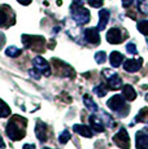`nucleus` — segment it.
<instances>
[{"label": "nucleus", "instance_id": "obj_1", "mask_svg": "<svg viewBox=\"0 0 148 149\" xmlns=\"http://www.w3.org/2000/svg\"><path fill=\"white\" fill-rule=\"evenodd\" d=\"M26 126H27L26 118H24L21 116H13L7 123L5 132H7V135L10 140L18 141V140L24 139L25 135H26Z\"/></svg>", "mask_w": 148, "mask_h": 149}, {"label": "nucleus", "instance_id": "obj_2", "mask_svg": "<svg viewBox=\"0 0 148 149\" xmlns=\"http://www.w3.org/2000/svg\"><path fill=\"white\" fill-rule=\"evenodd\" d=\"M22 43L26 48H30L35 52H43L45 47V39L39 35H22Z\"/></svg>", "mask_w": 148, "mask_h": 149}, {"label": "nucleus", "instance_id": "obj_3", "mask_svg": "<svg viewBox=\"0 0 148 149\" xmlns=\"http://www.w3.org/2000/svg\"><path fill=\"white\" fill-rule=\"evenodd\" d=\"M70 12H72L73 19L77 22L78 25H86L90 21V12L89 9L83 7L81 4H75L73 3L70 7Z\"/></svg>", "mask_w": 148, "mask_h": 149}, {"label": "nucleus", "instance_id": "obj_4", "mask_svg": "<svg viewBox=\"0 0 148 149\" xmlns=\"http://www.w3.org/2000/svg\"><path fill=\"white\" fill-rule=\"evenodd\" d=\"M107 105H108V108H109L110 110L116 111V113H118L119 116H122V117H125V114L122 113V110H125L126 113H129V107H127L126 102H125V97L124 96L114 95L107 101Z\"/></svg>", "mask_w": 148, "mask_h": 149}, {"label": "nucleus", "instance_id": "obj_5", "mask_svg": "<svg viewBox=\"0 0 148 149\" xmlns=\"http://www.w3.org/2000/svg\"><path fill=\"white\" fill-rule=\"evenodd\" d=\"M16 22L15 13L9 5H0V26L9 27Z\"/></svg>", "mask_w": 148, "mask_h": 149}, {"label": "nucleus", "instance_id": "obj_6", "mask_svg": "<svg viewBox=\"0 0 148 149\" xmlns=\"http://www.w3.org/2000/svg\"><path fill=\"white\" fill-rule=\"evenodd\" d=\"M103 75L107 79L108 87L112 88V90H118L122 87V79L117 75L116 71H113L112 69H104L103 70Z\"/></svg>", "mask_w": 148, "mask_h": 149}, {"label": "nucleus", "instance_id": "obj_7", "mask_svg": "<svg viewBox=\"0 0 148 149\" xmlns=\"http://www.w3.org/2000/svg\"><path fill=\"white\" fill-rule=\"evenodd\" d=\"M113 141L116 143V145H118L122 149H130V137L129 134L125 128H121L114 136H113Z\"/></svg>", "mask_w": 148, "mask_h": 149}, {"label": "nucleus", "instance_id": "obj_8", "mask_svg": "<svg viewBox=\"0 0 148 149\" xmlns=\"http://www.w3.org/2000/svg\"><path fill=\"white\" fill-rule=\"evenodd\" d=\"M33 64L35 69H38L40 71V74H43L45 77H50L51 75V68H50V64L40 56H36L33 58Z\"/></svg>", "mask_w": 148, "mask_h": 149}, {"label": "nucleus", "instance_id": "obj_9", "mask_svg": "<svg viewBox=\"0 0 148 149\" xmlns=\"http://www.w3.org/2000/svg\"><path fill=\"white\" fill-rule=\"evenodd\" d=\"M52 62H53V65H55V68L57 69L59 75H61V77H72V78L74 77L73 69L70 68L68 64H65V62L60 61V60H57V58H53Z\"/></svg>", "mask_w": 148, "mask_h": 149}, {"label": "nucleus", "instance_id": "obj_10", "mask_svg": "<svg viewBox=\"0 0 148 149\" xmlns=\"http://www.w3.org/2000/svg\"><path fill=\"white\" fill-rule=\"evenodd\" d=\"M124 35H122V31L118 27H112L110 30H108L107 33V40L110 44H119V43L124 42Z\"/></svg>", "mask_w": 148, "mask_h": 149}, {"label": "nucleus", "instance_id": "obj_11", "mask_svg": "<svg viewBox=\"0 0 148 149\" xmlns=\"http://www.w3.org/2000/svg\"><path fill=\"white\" fill-rule=\"evenodd\" d=\"M142 65H143V58H130L124 62V69L127 73H136L140 70Z\"/></svg>", "mask_w": 148, "mask_h": 149}, {"label": "nucleus", "instance_id": "obj_12", "mask_svg": "<svg viewBox=\"0 0 148 149\" xmlns=\"http://www.w3.org/2000/svg\"><path fill=\"white\" fill-rule=\"evenodd\" d=\"M84 39L87 43L90 44H99L100 43V35H99V30L98 27H89L84 30Z\"/></svg>", "mask_w": 148, "mask_h": 149}, {"label": "nucleus", "instance_id": "obj_13", "mask_svg": "<svg viewBox=\"0 0 148 149\" xmlns=\"http://www.w3.org/2000/svg\"><path fill=\"white\" fill-rule=\"evenodd\" d=\"M48 127L47 125L43 121H38L35 125V136L38 137L39 141L44 143L47 141V137H48Z\"/></svg>", "mask_w": 148, "mask_h": 149}, {"label": "nucleus", "instance_id": "obj_14", "mask_svg": "<svg viewBox=\"0 0 148 149\" xmlns=\"http://www.w3.org/2000/svg\"><path fill=\"white\" fill-rule=\"evenodd\" d=\"M136 149H148V134L146 131H138L135 135Z\"/></svg>", "mask_w": 148, "mask_h": 149}, {"label": "nucleus", "instance_id": "obj_15", "mask_svg": "<svg viewBox=\"0 0 148 149\" xmlns=\"http://www.w3.org/2000/svg\"><path fill=\"white\" fill-rule=\"evenodd\" d=\"M89 121L91 125V130L96 131V132H103L104 131V122H103V119L99 118L98 116H95V114L90 116Z\"/></svg>", "mask_w": 148, "mask_h": 149}, {"label": "nucleus", "instance_id": "obj_16", "mask_svg": "<svg viewBox=\"0 0 148 149\" xmlns=\"http://www.w3.org/2000/svg\"><path fill=\"white\" fill-rule=\"evenodd\" d=\"M109 17H110V13L108 9H101L99 12V25H98V30H104L107 27L108 22H109Z\"/></svg>", "mask_w": 148, "mask_h": 149}, {"label": "nucleus", "instance_id": "obj_17", "mask_svg": "<svg viewBox=\"0 0 148 149\" xmlns=\"http://www.w3.org/2000/svg\"><path fill=\"white\" fill-rule=\"evenodd\" d=\"M122 96L125 97L126 101H134V100L136 99V92L133 88V86L125 84L124 87H122Z\"/></svg>", "mask_w": 148, "mask_h": 149}, {"label": "nucleus", "instance_id": "obj_18", "mask_svg": "<svg viewBox=\"0 0 148 149\" xmlns=\"http://www.w3.org/2000/svg\"><path fill=\"white\" fill-rule=\"evenodd\" d=\"M124 60H125L124 54L119 53V52H117V51H113V52L110 53V56H109L110 65H112L113 68H118L119 65H121L122 62H124Z\"/></svg>", "mask_w": 148, "mask_h": 149}, {"label": "nucleus", "instance_id": "obj_19", "mask_svg": "<svg viewBox=\"0 0 148 149\" xmlns=\"http://www.w3.org/2000/svg\"><path fill=\"white\" fill-rule=\"evenodd\" d=\"M73 130L75 131L78 135L84 136V137H92V131H91L90 127L84 125H74L73 126Z\"/></svg>", "mask_w": 148, "mask_h": 149}, {"label": "nucleus", "instance_id": "obj_20", "mask_svg": "<svg viewBox=\"0 0 148 149\" xmlns=\"http://www.w3.org/2000/svg\"><path fill=\"white\" fill-rule=\"evenodd\" d=\"M83 102H84V105H86V108L89 109L90 111H92V113H96V111L99 110L98 105L95 104V101H94V100L91 99L89 95H84L83 96Z\"/></svg>", "mask_w": 148, "mask_h": 149}, {"label": "nucleus", "instance_id": "obj_21", "mask_svg": "<svg viewBox=\"0 0 148 149\" xmlns=\"http://www.w3.org/2000/svg\"><path fill=\"white\" fill-rule=\"evenodd\" d=\"M136 122H142V123H147L148 125V108H143L139 110V113L135 117Z\"/></svg>", "mask_w": 148, "mask_h": 149}, {"label": "nucleus", "instance_id": "obj_22", "mask_svg": "<svg viewBox=\"0 0 148 149\" xmlns=\"http://www.w3.org/2000/svg\"><path fill=\"white\" fill-rule=\"evenodd\" d=\"M10 116V108L0 99V118H5V117Z\"/></svg>", "mask_w": 148, "mask_h": 149}, {"label": "nucleus", "instance_id": "obj_23", "mask_svg": "<svg viewBox=\"0 0 148 149\" xmlns=\"http://www.w3.org/2000/svg\"><path fill=\"white\" fill-rule=\"evenodd\" d=\"M107 92H108V87L104 84V83H101V84L94 87V93H96L99 97H104L105 95H107Z\"/></svg>", "mask_w": 148, "mask_h": 149}, {"label": "nucleus", "instance_id": "obj_24", "mask_svg": "<svg viewBox=\"0 0 148 149\" xmlns=\"http://www.w3.org/2000/svg\"><path fill=\"white\" fill-rule=\"evenodd\" d=\"M21 53H22V51L17 47H8L7 49H5V54H7L8 57H13V58L18 57Z\"/></svg>", "mask_w": 148, "mask_h": 149}, {"label": "nucleus", "instance_id": "obj_25", "mask_svg": "<svg viewBox=\"0 0 148 149\" xmlns=\"http://www.w3.org/2000/svg\"><path fill=\"white\" fill-rule=\"evenodd\" d=\"M138 30L140 31L143 35L148 36V19H143V21L138 22Z\"/></svg>", "mask_w": 148, "mask_h": 149}, {"label": "nucleus", "instance_id": "obj_26", "mask_svg": "<svg viewBox=\"0 0 148 149\" xmlns=\"http://www.w3.org/2000/svg\"><path fill=\"white\" fill-rule=\"evenodd\" d=\"M138 8L140 13L148 14V0H138Z\"/></svg>", "mask_w": 148, "mask_h": 149}, {"label": "nucleus", "instance_id": "obj_27", "mask_svg": "<svg viewBox=\"0 0 148 149\" xmlns=\"http://www.w3.org/2000/svg\"><path fill=\"white\" fill-rule=\"evenodd\" d=\"M70 137H72V135H70V132L69 131H62L61 134H60V136H59V141L61 143V144H66L68 141L70 140Z\"/></svg>", "mask_w": 148, "mask_h": 149}, {"label": "nucleus", "instance_id": "obj_28", "mask_svg": "<svg viewBox=\"0 0 148 149\" xmlns=\"http://www.w3.org/2000/svg\"><path fill=\"white\" fill-rule=\"evenodd\" d=\"M95 60L98 64H104L105 60H107V53H105L104 51H99V52H96V54H95Z\"/></svg>", "mask_w": 148, "mask_h": 149}, {"label": "nucleus", "instance_id": "obj_29", "mask_svg": "<svg viewBox=\"0 0 148 149\" xmlns=\"http://www.w3.org/2000/svg\"><path fill=\"white\" fill-rule=\"evenodd\" d=\"M126 51H127V53H130V54H136L138 53V49H136L135 43H133V42L127 43L126 44Z\"/></svg>", "mask_w": 148, "mask_h": 149}, {"label": "nucleus", "instance_id": "obj_30", "mask_svg": "<svg viewBox=\"0 0 148 149\" xmlns=\"http://www.w3.org/2000/svg\"><path fill=\"white\" fill-rule=\"evenodd\" d=\"M87 3L92 8H100L103 5V0H87Z\"/></svg>", "mask_w": 148, "mask_h": 149}, {"label": "nucleus", "instance_id": "obj_31", "mask_svg": "<svg viewBox=\"0 0 148 149\" xmlns=\"http://www.w3.org/2000/svg\"><path fill=\"white\" fill-rule=\"evenodd\" d=\"M29 74L33 77L34 79H39V78H40V71H39L38 69H30Z\"/></svg>", "mask_w": 148, "mask_h": 149}, {"label": "nucleus", "instance_id": "obj_32", "mask_svg": "<svg viewBox=\"0 0 148 149\" xmlns=\"http://www.w3.org/2000/svg\"><path fill=\"white\" fill-rule=\"evenodd\" d=\"M121 1H122V7H124V8H129L130 5L133 4L134 0H121Z\"/></svg>", "mask_w": 148, "mask_h": 149}, {"label": "nucleus", "instance_id": "obj_33", "mask_svg": "<svg viewBox=\"0 0 148 149\" xmlns=\"http://www.w3.org/2000/svg\"><path fill=\"white\" fill-rule=\"evenodd\" d=\"M18 3H21L22 5H29L30 3H31V0H17Z\"/></svg>", "mask_w": 148, "mask_h": 149}, {"label": "nucleus", "instance_id": "obj_34", "mask_svg": "<svg viewBox=\"0 0 148 149\" xmlns=\"http://www.w3.org/2000/svg\"><path fill=\"white\" fill-rule=\"evenodd\" d=\"M24 149H35V144H25Z\"/></svg>", "mask_w": 148, "mask_h": 149}, {"label": "nucleus", "instance_id": "obj_35", "mask_svg": "<svg viewBox=\"0 0 148 149\" xmlns=\"http://www.w3.org/2000/svg\"><path fill=\"white\" fill-rule=\"evenodd\" d=\"M0 148H1V149H4V148H5V144L3 143V139H1V137H0Z\"/></svg>", "mask_w": 148, "mask_h": 149}, {"label": "nucleus", "instance_id": "obj_36", "mask_svg": "<svg viewBox=\"0 0 148 149\" xmlns=\"http://www.w3.org/2000/svg\"><path fill=\"white\" fill-rule=\"evenodd\" d=\"M146 100H147V102H148V93H147V95H146Z\"/></svg>", "mask_w": 148, "mask_h": 149}, {"label": "nucleus", "instance_id": "obj_37", "mask_svg": "<svg viewBox=\"0 0 148 149\" xmlns=\"http://www.w3.org/2000/svg\"><path fill=\"white\" fill-rule=\"evenodd\" d=\"M44 149H50V148H44Z\"/></svg>", "mask_w": 148, "mask_h": 149}]
</instances>
